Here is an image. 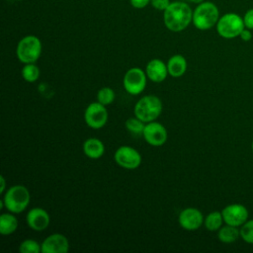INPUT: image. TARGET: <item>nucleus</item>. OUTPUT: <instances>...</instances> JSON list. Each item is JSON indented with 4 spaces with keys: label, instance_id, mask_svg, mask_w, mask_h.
<instances>
[{
    "label": "nucleus",
    "instance_id": "nucleus-2",
    "mask_svg": "<svg viewBox=\"0 0 253 253\" xmlns=\"http://www.w3.org/2000/svg\"><path fill=\"white\" fill-rule=\"evenodd\" d=\"M219 19V11L217 6L210 1L200 3L193 11V24L194 26L202 31L210 30Z\"/></svg>",
    "mask_w": 253,
    "mask_h": 253
},
{
    "label": "nucleus",
    "instance_id": "nucleus-1",
    "mask_svg": "<svg viewBox=\"0 0 253 253\" xmlns=\"http://www.w3.org/2000/svg\"><path fill=\"white\" fill-rule=\"evenodd\" d=\"M192 20L193 11L191 7L180 1L170 3L163 13L164 25L172 32H181L185 30Z\"/></svg>",
    "mask_w": 253,
    "mask_h": 253
},
{
    "label": "nucleus",
    "instance_id": "nucleus-16",
    "mask_svg": "<svg viewBox=\"0 0 253 253\" xmlns=\"http://www.w3.org/2000/svg\"><path fill=\"white\" fill-rule=\"evenodd\" d=\"M83 152L91 159H98L102 157L105 152L104 143L98 138L90 137L83 143Z\"/></svg>",
    "mask_w": 253,
    "mask_h": 253
},
{
    "label": "nucleus",
    "instance_id": "nucleus-6",
    "mask_svg": "<svg viewBox=\"0 0 253 253\" xmlns=\"http://www.w3.org/2000/svg\"><path fill=\"white\" fill-rule=\"evenodd\" d=\"M245 28L243 17L229 12L219 17L216 23V32L223 39H234L239 37L242 30Z\"/></svg>",
    "mask_w": 253,
    "mask_h": 253
},
{
    "label": "nucleus",
    "instance_id": "nucleus-28",
    "mask_svg": "<svg viewBox=\"0 0 253 253\" xmlns=\"http://www.w3.org/2000/svg\"><path fill=\"white\" fill-rule=\"evenodd\" d=\"M149 2H151V0H130L131 6L134 8H137V9L144 8L145 6H147L149 4Z\"/></svg>",
    "mask_w": 253,
    "mask_h": 253
},
{
    "label": "nucleus",
    "instance_id": "nucleus-14",
    "mask_svg": "<svg viewBox=\"0 0 253 253\" xmlns=\"http://www.w3.org/2000/svg\"><path fill=\"white\" fill-rule=\"evenodd\" d=\"M26 220L29 227L33 230L42 231L49 225L50 217L45 210L42 208H33L27 213Z\"/></svg>",
    "mask_w": 253,
    "mask_h": 253
},
{
    "label": "nucleus",
    "instance_id": "nucleus-12",
    "mask_svg": "<svg viewBox=\"0 0 253 253\" xmlns=\"http://www.w3.org/2000/svg\"><path fill=\"white\" fill-rule=\"evenodd\" d=\"M204 220L203 213L196 208L184 209L178 217L180 226L189 231L198 229L204 223Z\"/></svg>",
    "mask_w": 253,
    "mask_h": 253
},
{
    "label": "nucleus",
    "instance_id": "nucleus-26",
    "mask_svg": "<svg viewBox=\"0 0 253 253\" xmlns=\"http://www.w3.org/2000/svg\"><path fill=\"white\" fill-rule=\"evenodd\" d=\"M243 22L245 28L253 30V8L247 10L243 16Z\"/></svg>",
    "mask_w": 253,
    "mask_h": 253
},
{
    "label": "nucleus",
    "instance_id": "nucleus-23",
    "mask_svg": "<svg viewBox=\"0 0 253 253\" xmlns=\"http://www.w3.org/2000/svg\"><path fill=\"white\" fill-rule=\"evenodd\" d=\"M126 125V128L133 133V134H142L143 129H144V122H142L141 120H139L138 118H129L126 121L125 123Z\"/></svg>",
    "mask_w": 253,
    "mask_h": 253
},
{
    "label": "nucleus",
    "instance_id": "nucleus-3",
    "mask_svg": "<svg viewBox=\"0 0 253 253\" xmlns=\"http://www.w3.org/2000/svg\"><path fill=\"white\" fill-rule=\"evenodd\" d=\"M5 208L13 213L24 211L30 204L31 195L29 190L23 185H15L10 187L2 199Z\"/></svg>",
    "mask_w": 253,
    "mask_h": 253
},
{
    "label": "nucleus",
    "instance_id": "nucleus-17",
    "mask_svg": "<svg viewBox=\"0 0 253 253\" xmlns=\"http://www.w3.org/2000/svg\"><path fill=\"white\" fill-rule=\"evenodd\" d=\"M167 69L169 75L172 77H180L187 70V60L181 54L171 56L167 62Z\"/></svg>",
    "mask_w": 253,
    "mask_h": 253
},
{
    "label": "nucleus",
    "instance_id": "nucleus-24",
    "mask_svg": "<svg viewBox=\"0 0 253 253\" xmlns=\"http://www.w3.org/2000/svg\"><path fill=\"white\" fill-rule=\"evenodd\" d=\"M21 253H40L42 252V244L33 239H26L19 246Z\"/></svg>",
    "mask_w": 253,
    "mask_h": 253
},
{
    "label": "nucleus",
    "instance_id": "nucleus-5",
    "mask_svg": "<svg viewBox=\"0 0 253 253\" xmlns=\"http://www.w3.org/2000/svg\"><path fill=\"white\" fill-rule=\"evenodd\" d=\"M41 53L42 42L36 36H26L18 42L16 54L18 59L25 64L35 63L40 58Z\"/></svg>",
    "mask_w": 253,
    "mask_h": 253
},
{
    "label": "nucleus",
    "instance_id": "nucleus-7",
    "mask_svg": "<svg viewBox=\"0 0 253 253\" xmlns=\"http://www.w3.org/2000/svg\"><path fill=\"white\" fill-rule=\"evenodd\" d=\"M146 73L139 67L129 68L123 79L125 90L130 95L140 94L146 85Z\"/></svg>",
    "mask_w": 253,
    "mask_h": 253
},
{
    "label": "nucleus",
    "instance_id": "nucleus-30",
    "mask_svg": "<svg viewBox=\"0 0 253 253\" xmlns=\"http://www.w3.org/2000/svg\"><path fill=\"white\" fill-rule=\"evenodd\" d=\"M0 181H1V188H0V194H3L5 191V186H6V181L3 177V175L0 176Z\"/></svg>",
    "mask_w": 253,
    "mask_h": 253
},
{
    "label": "nucleus",
    "instance_id": "nucleus-15",
    "mask_svg": "<svg viewBox=\"0 0 253 253\" xmlns=\"http://www.w3.org/2000/svg\"><path fill=\"white\" fill-rule=\"evenodd\" d=\"M145 73L147 77L155 83H160L164 81L167 75L169 74L167 69V64H165L161 59H158V58L151 59L146 64Z\"/></svg>",
    "mask_w": 253,
    "mask_h": 253
},
{
    "label": "nucleus",
    "instance_id": "nucleus-10",
    "mask_svg": "<svg viewBox=\"0 0 253 253\" xmlns=\"http://www.w3.org/2000/svg\"><path fill=\"white\" fill-rule=\"evenodd\" d=\"M142 135L145 141L152 146L163 145L168 137L165 126L162 124L155 121L146 123Z\"/></svg>",
    "mask_w": 253,
    "mask_h": 253
},
{
    "label": "nucleus",
    "instance_id": "nucleus-20",
    "mask_svg": "<svg viewBox=\"0 0 253 253\" xmlns=\"http://www.w3.org/2000/svg\"><path fill=\"white\" fill-rule=\"evenodd\" d=\"M223 222V217H222V213L220 211H214L210 212L205 220V226L209 231H216L221 227V224Z\"/></svg>",
    "mask_w": 253,
    "mask_h": 253
},
{
    "label": "nucleus",
    "instance_id": "nucleus-21",
    "mask_svg": "<svg viewBox=\"0 0 253 253\" xmlns=\"http://www.w3.org/2000/svg\"><path fill=\"white\" fill-rule=\"evenodd\" d=\"M22 77L27 82H36L40 77V68L35 63H27L22 68Z\"/></svg>",
    "mask_w": 253,
    "mask_h": 253
},
{
    "label": "nucleus",
    "instance_id": "nucleus-31",
    "mask_svg": "<svg viewBox=\"0 0 253 253\" xmlns=\"http://www.w3.org/2000/svg\"><path fill=\"white\" fill-rule=\"evenodd\" d=\"M190 1L193 3H196V4H200V3L204 2V0H190Z\"/></svg>",
    "mask_w": 253,
    "mask_h": 253
},
{
    "label": "nucleus",
    "instance_id": "nucleus-4",
    "mask_svg": "<svg viewBox=\"0 0 253 253\" xmlns=\"http://www.w3.org/2000/svg\"><path fill=\"white\" fill-rule=\"evenodd\" d=\"M162 112V102L155 95L140 98L134 106V116L144 123L155 121Z\"/></svg>",
    "mask_w": 253,
    "mask_h": 253
},
{
    "label": "nucleus",
    "instance_id": "nucleus-32",
    "mask_svg": "<svg viewBox=\"0 0 253 253\" xmlns=\"http://www.w3.org/2000/svg\"><path fill=\"white\" fill-rule=\"evenodd\" d=\"M252 151H253V141H252Z\"/></svg>",
    "mask_w": 253,
    "mask_h": 253
},
{
    "label": "nucleus",
    "instance_id": "nucleus-25",
    "mask_svg": "<svg viewBox=\"0 0 253 253\" xmlns=\"http://www.w3.org/2000/svg\"><path fill=\"white\" fill-rule=\"evenodd\" d=\"M240 237L247 243L253 244V219L247 220L241 225Z\"/></svg>",
    "mask_w": 253,
    "mask_h": 253
},
{
    "label": "nucleus",
    "instance_id": "nucleus-9",
    "mask_svg": "<svg viewBox=\"0 0 253 253\" xmlns=\"http://www.w3.org/2000/svg\"><path fill=\"white\" fill-rule=\"evenodd\" d=\"M84 121L91 128L99 129L103 127L108 121L106 106L99 102L90 103L84 112Z\"/></svg>",
    "mask_w": 253,
    "mask_h": 253
},
{
    "label": "nucleus",
    "instance_id": "nucleus-8",
    "mask_svg": "<svg viewBox=\"0 0 253 253\" xmlns=\"http://www.w3.org/2000/svg\"><path fill=\"white\" fill-rule=\"evenodd\" d=\"M114 159L120 167L127 170L136 169L141 164L140 153L135 148L127 145L120 146L114 154Z\"/></svg>",
    "mask_w": 253,
    "mask_h": 253
},
{
    "label": "nucleus",
    "instance_id": "nucleus-27",
    "mask_svg": "<svg viewBox=\"0 0 253 253\" xmlns=\"http://www.w3.org/2000/svg\"><path fill=\"white\" fill-rule=\"evenodd\" d=\"M151 5L160 11H164L170 4L169 0H151Z\"/></svg>",
    "mask_w": 253,
    "mask_h": 253
},
{
    "label": "nucleus",
    "instance_id": "nucleus-19",
    "mask_svg": "<svg viewBox=\"0 0 253 253\" xmlns=\"http://www.w3.org/2000/svg\"><path fill=\"white\" fill-rule=\"evenodd\" d=\"M240 236V230L236 226L226 224L218 229L217 237L223 243H232Z\"/></svg>",
    "mask_w": 253,
    "mask_h": 253
},
{
    "label": "nucleus",
    "instance_id": "nucleus-29",
    "mask_svg": "<svg viewBox=\"0 0 253 253\" xmlns=\"http://www.w3.org/2000/svg\"><path fill=\"white\" fill-rule=\"evenodd\" d=\"M239 37H240V39H241L242 41H244V42H249V41L252 39L251 30H249V29H247V28H244V29L242 30V32L240 33Z\"/></svg>",
    "mask_w": 253,
    "mask_h": 253
},
{
    "label": "nucleus",
    "instance_id": "nucleus-18",
    "mask_svg": "<svg viewBox=\"0 0 253 253\" xmlns=\"http://www.w3.org/2000/svg\"><path fill=\"white\" fill-rule=\"evenodd\" d=\"M18 219L12 213H2L0 215V233L2 235H10L17 230Z\"/></svg>",
    "mask_w": 253,
    "mask_h": 253
},
{
    "label": "nucleus",
    "instance_id": "nucleus-11",
    "mask_svg": "<svg viewBox=\"0 0 253 253\" xmlns=\"http://www.w3.org/2000/svg\"><path fill=\"white\" fill-rule=\"evenodd\" d=\"M223 221L232 226H241L248 220V211L241 204H231L226 206L222 211Z\"/></svg>",
    "mask_w": 253,
    "mask_h": 253
},
{
    "label": "nucleus",
    "instance_id": "nucleus-22",
    "mask_svg": "<svg viewBox=\"0 0 253 253\" xmlns=\"http://www.w3.org/2000/svg\"><path fill=\"white\" fill-rule=\"evenodd\" d=\"M115 100V92L110 87H103L97 93V101L104 106L112 104Z\"/></svg>",
    "mask_w": 253,
    "mask_h": 253
},
{
    "label": "nucleus",
    "instance_id": "nucleus-13",
    "mask_svg": "<svg viewBox=\"0 0 253 253\" xmlns=\"http://www.w3.org/2000/svg\"><path fill=\"white\" fill-rule=\"evenodd\" d=\"M69 242L67 238L60 233H53L47 236L42 243V253H67Z\"/></svg>",
    "mask_w": 253,
    "mask_h": 253
}]
</instances>
